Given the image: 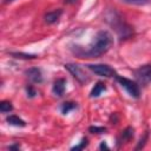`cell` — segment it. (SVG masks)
<instances>
[{
  "label": "cell",
  "mask_w": 151,
  "mask_h": 151,
  "mask_svg": "<svg viewBox=\"0 0 151 151\" xmlns=\"http://www.w3.org/2000/svg\"><path fill=\"white\" fill-rule=\"evenodd\" d=\"M112 44L113 38L111 33L107 31H99L87 48L81 46H73L72 52L78 58H99L111 48Z\"/></svg>",
  "instance_id": "1"
},
{
  "label": "cell",
  "mask_w": 151,
  "mask_h": 151,
  "mask_svg": "<svg viewBox=\"0 0 151 151\" xmlns=\"http://www.w3.org/2000/svg\"><path fill=\"white\" fill-rule=\"evenodd\" d=\"M107 21H109L110 25L114 28V31L117 32V34H118V37H119L120 40L129 39L130 37H132V34H133L132 27H131L130 25H127V24L123 20V18H122L116 11H113V12L111 13V15L107 17Z\"/></svg>",
  "instance_id": "2"
},
{
  "label": "cell",
  "mask_w": 151,
  "mask_h": 151,
  "mask_svg": "<svg viewBox=\"0 0 151 151\" xmlns=\"http://www.w3.org/2000/svg\"><path fill=\"white\" fill-rule=\"evenodd\" d=\"M133 74L138 85L146 86L147 84L151 83V64H146L136 68L133 71Z\"/></svg>",
  "instance_id": "3"
},
{
  "label": "cell",
  "mask_w": 151,
  "mask_h": 151,
  "mask_svg": "<svg viewBox=\"0 0 151 151\" xmlns=\"http://www.w3.org/2000/svg\"><path fill=\"white\" fill-rule=\"evenodd\" d=\"M116 80L119 83V85L122 87H124L127 93L133 97V98H139L140 97V90H139V85L136 81H132L127 78L120 77V76H116Z\"/></svg>",
  "instance_id": "4"
},
{
  "label": "cell",
  "mask_w": 151,
  "mask_h": 151,
  "mask_svg": "<svg viewBox=\"0 0 151 151\" xmlns=\"http://www.w3.org/2000/svg\"><path fill=\"white\" fill-rule=\"evenodd\" d=\"M87 67L97 76H100V77H105V78H110V77H113L116 76V71L110 67L109 65L106 64H88Z\"/></svg>",
  "instance_id": "5"
},
{
  "label": "cell",
  "mask_w": 151,
  "mask_h": 151,
  "mask_svg": "<svg viewBox=\"0 0 151 151\" xmlns=\"http://www.w3.org/2000/svg\"><path fill=\"white\" fill-rule=\"evenodd\" d=\"M65 68H67L70 71V73L80 83V84H85L88 81V76L86 74V72L79 66V65H76V64H66L65 65Z\"/></svg>",
  "instance_id": "6"
},
{
  "label": "cell",
  "mask_w": 151,
  "mask_h": 151,
  "mask_svg": "<svg viewBox=\"0 0 151 151\" xmlns=\"http://www.w3.org/2000/svg\"><path fill=\"white\" fill-rule=\"evenodd\" d=\"M26 76H27V78H28L32 83L40 84V83L42 81V74H41V71H40L38 67L28 68V70L26 71Z\"/></svg>",
  "instance_id": "7"
},
{
  "label": "cell",
  "mask_w": 151,
  "mask_h": 151,
  "mask_svg": "<svg viewBox=\"0 0 151 151\" xmlns=\"http://www.w3.org/2000/svg\"><path fill=\"white\" fill-rule=\"evenodd\" d=\"M65 87H66V80L64 78H59V79H57L54 81L52 91H53V93L55 96L61 97L64 94V92H65Z\"/></svg>",
  "instance_id": "8"
},
{
  "label": "cell",
  "mask_w": 151,
  "mask_h": 151,
  "mask_svg": "<svg viewBox=\"0 0 151 151\" xmlns=\"http://www.w3.org/2000/svg\"><path fill=\"white\" fill-rule=\"evenodd\" d=\"M61 14H63V11H61V9H54V11L47 12V13L45 14L44 19H45V21H46L47 24L52 25V24H55V22L60 19Z\"/></svg>",
  "instance_id": "9"
},
{
  "label": "cell",
  "mask_w": 151,
  "mask_h": 151,
  "mask_svg": "<svg viewBox=\"0 0 151 151\" xmlns=\"http://www.w3.org/2000/svg\"><path fill=\"white\" fill-rule=\"evenodd\" d=\"M132 138H133V129L131 126H129L124 131H122L120 136L118 137V145H120L123 143H126V142L131 140Z\"/></svg>",
  "instance_id": "10"
},
{
  "label": "cell",
  "mask_w": 151,
  "mask_h": 151,
  "mask_svg": "<svg viewBox=\"0 0 151 151\" xmlns=\"http://www.w3.org/2000/svg\"><path fill=\"white\" fill-rule=\"evenodd\" d=\"M105 90H106L105 84H104V83H101V81H98V83L93 86V88L91 90L90 97H91V98H97V97H99V96H100Z\"/></svg>",
  "instance_id": "11"
},
{
  "label": "cell",
  "mask_w": 151,
  "mask_h": 151,
  "mask_svg": "<svg viewBox=\"0 0 151 151\" xmlns=\"http://www.w3.org/2000/svg\"><path fill=\"white\" fill-rule=\"evenodd\" d=\"M6 122H7L8 124H11V125H14V126H25V125H26V123H25L22 119H20L18 116H14V114L8 116V117L6 118Z\"/></svg>",
  "instance_id": "12"
},
{
  "label": "cell",
  "mask_w": 151,
  "mask_h": 151,
  "mask_svg": "<svg viewBox=\"0 0 151 151\" xmlns=\"http://www.w3.org/2000/svg\"><path fill=\"white\" fill-rule=\"evenodd\" d=\"M74 109H77V103H73V101H65L60 107L63 114H67L70 111H72Z\"/></svg>",
  "instance_id": "13"
},
{
  "label": "cell",
  "mask_w": 151,
  "mask_h": 151,
  "mask_svg": "<svg viewBox=\"0 0 151 151\" xmlns=\"http://www.w3.org/2000/svg\"><path fill=\"white\" fill-rule=\"evenodd\" d=\"M11 55L14 57V58L25 59V60H29V59H35L37 58L35 54H27V53H21V52H12Z\"/></svg>",
  "instance_id": "14"
},
{
  "label": "cell",
  "mask_w": 151,
  "mask_h": 151,
  "mask_svg": "<svg viewBox=\"0 0 151 151\" xmlns=\"http://www.w3.org/2000/svg\"><path fill=\"white\" fill-rule=\"evenodd\" d=\"M122 2L126 4V5H134V6H143L149 4L151 0H120Z\"/></svg>",
  "instance_id": "15"
},
{
  "label": "cell",
  "mask_w": 151,
  "mask_h": 151,
  "mask_svg": "<svg viewBox=\"0 0 151 151\" xmlns=\"http://www.w3.org/2000/svg\"><path fill=\"white\" fill-rule=\"evenodd\" d=\"M12 110H13V106H12V104H11L9 101L2 100V101L0 103V111H1L2 113H7V112H9V111H12Z\"/></svg>",
  "instance_id": "16"
},
{
  "label": "cell",
  "mask_w": 151,
  "mask_h": 151,
  "mask_svg": "<svg viewBox=\"0 0 151 151\" xmlns=\"http://www.w3.org/2000/svg\"><path fill=\"white\" fill-rule=\"evenodd\" d=\"M88 131H90L91 133L100 134V133H105L106 127H103V126H90V127H88Z\"/></svg>",
  "instance_id": "17"
},
{
  "label": "cell",
  "mask_w": 151,
  "mask_h": 151,
  "mask_svg": "<svg viewBox=\"0 0 151 151\" xmlns=\"http://www.w3.org/2000/svg\"><path fill=\"white\" fill-rule=\"evenodd\" d=\"M87 143H88V142H87V139H86V138H83V139H81V142H80L78 145H76V146H73V147H72V150H73V151L81 150V149H84V147H86V146H87Z\"/></svg>",
  "instance_id": "18"
},
{
  "label": "cell",
  "mask_w": 151,
  "mask_h": 151,
  "mask_svg": "<svg viewBox=\"0 0 151 151\" xmlns=\"http://www.w3.org/2000/svg\"><path fill=\"white\" fill-rule=\"evenodd\" d=\"M147 137H149V132L146 131V132H145V134H144V137H143V138L139 140L138 145L136 146V150H139V149L144 147V145H145V143H146V140H147Z\"/></svg>",
  "instance_id": "19"
},
{
  "label": "cell",
  "mask_w": 151,
  "mask_h": 151,
  "mask_svg": "<svg viewBox=\"0 0 151 151\" xmlns=\"http://www.w3.org/2000/svg\"><path fill=\"white\" fill-rule=\"evenodd\" d=\"M26 92H27V96H28L29 98H33V97L37 94V91H35V88H34L32 85H27V86H26Z\"/></svg>",
  "instance_id": "20"
},
{
  "label": "cell",
  "mask_w": 151,
  "mask_h": 151,
  "mask_svg": "<svg viewBox=\"0 0 151 151\" xmlns=\"http://www.w3.org/2000/svg\"><path fill=\"white\" fill-rule=\"evenodd\" d=\"M20 149V145L19 144H13V145H9L8 146V150H19Z\"/></svg>",
  "instance_id": "21"
},
{
  "label": "cell",
  "mask_w": 151,
  "mask_h": 151,
  "mask_svg": "<svg viewBox=\"0 0 151 151\" xmlns=\"http://www.w3.org/2000/svg\"><path fill=\"white\" fill-rule=\"evenodd\" d=\"M99 149H100V150H104V149H105V150H109V146L106 145V143H105V142H103V143L99 145Z\"/></svg>",
  "instance_id": "22"
},
{
  "label": "cell",
  "mask_w": 151,
  "mask_h": 151,
  "mask_svg": "<svg viewBox=\"0 0 151 151\" xmlns=\"http://www.w3.org/2000/svg\"><path fill=\"white\" fill-rule=\"evenodd\" d=\"M77 0H64V2L65 4H74Z\"/></svg>",
  "instance_id": "23"
},
{
  "label": "cell",
  "mask_w": 151,
  "mask_h": 151,
  "mask_svg": "<svg viewBox=\"0 0 151 151\" xmlns=\"http://www.w3.org/2000/svg\"><path fill=\"white\" fill-rule=\"evenodd\" d=\"M14 0H4V4H11V2H13Z\"/></svg>",
  "instance_id": "24"
}]
</instances>
